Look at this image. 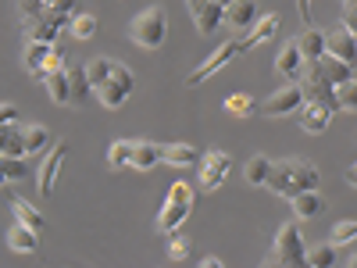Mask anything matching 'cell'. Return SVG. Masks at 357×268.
Returning <instances> with one entry per match:
<instances>
[{
	"mask_svg": "<svg viewBox=\"0 0 357 268\" xmlns=\"http://www.w3.org/2000/svg\"><path fill=\"white\" fill-rule=\"evenodd\" d=\"M321 183V172L304 161V158H286V161H272V175H268V190H272L275 197H296V193H304V190H318Z\"/></svg>",
	"mask_w": 357,
	"mask_h": 268,
	"instance_id": "1",
	"label": "cell"
},
{
	"mask_svg": "<svg viewBox=\"0 0 357 268\" xmlns=\"http://www.w3.org/2000/svg\"><path fill=\"white\" fill-rule=\"evenodd\" d=\"M129 36H132V43L143 47V50H158V47L168 40V15H165V8H146V11H139V15L132 18V25H129Z\"/></svg>",
	"mask_w": 357,
	"mask_h": 268,
	"instance_id": "2",
	"label": "cell"
},
{
	"mask_svg": "<svg viewBox=\"0 0 357 268\" xmlns=\"http://www.w3.org/2000/svg\"><path fill=\"white\" fill-rule=\"evenodd\" d=\"M304 232H301V222H286L279 232H275V251L264 258V265H304Z\"/></svg>",
	"mask_w": 357,
	"mask_h": 268,
	"instance_id": "3",
	"label": "cell"
},
{
	"mask_svg": "<svg viewBox=\"0 0 357 268\" xmlns=\"http://www.w3.org/2000/svg\"><path fill=\"white\" fill-rule=\"evenodd\" d=\"M301 89H304V100H314V104H325V107L340 111V100H336V86H333L329 79H325V75L318 72V65H314V61H307V65H304Z\"/></svg>",
	"mask_w": 357,
	"mask_h": 268,
	"instance_id": "4",
	"label": "cell"
},
{
	"mask_svg": "<svg viewBox=\"0 0 357 268\" xmlns=\"http://www.w3.org/2000/svg\"><path fill=\"white\" fill-rule=\"evenodd\" d=\"M68 22H72V15H65V11H54V8H47L40 18H33V22H22V29H25V40H40V43H54L57 36H61V29H68Z\"/></svg>",
	"mask_w": 357,
	"mask_h": 268,
	"instance_id": "5",
	"label": "cell"
},
{
	"mask_svg": "<svg viewBox=\"0 0 357 268\" xmlns=\"http://www.w3.org/2000/svg\"><path fill=\"white\" fill-rule=\"evenodd\" d=\"M301 104H304L301 82H286L282 89H275L272 97H264L261 114H268V118H286V114H296V111H301Z\"/></svg>",
	"mask_w": 357,
	"mask_h": 268,
	"instance_id": "6",
	"label": "cell"
},
{
	"mask_svg": "<svg viewBox=\"0 0 357 268\" xmlns=\"http://www.w3.org/2000/svg\"><path fill=\"white\" fill-rule=\"evenodd\" d=\"M197 168H200L197 183L211 193V190H218V186L225 183V175H229V168H232V158H229L225 151H207V154H200Z\"/></svg>",
	"mask_w": 357,
	"mask_h": 268,
	"instance_id": "7",
	"label": "cell"
},
{
	"mask_svg": "<svg viewBox=\"0 0 357 268\" xmlns=\"http://www.w3.org/2000/svg\"><path fill=\"white\" fill-rule=\"evenodd\" d=\"M186 8L193 15V25H197L200 36H215L225 25V8L215 4V0H186Z\"/></svg>",
	"mask_w": 357,
	"mask_h": 268,
	"instance_id": "8",
	"label": "cell"
},
{
	"mask_svg": "<svg viewBox=\"0 0 357 268\" xmlns=\"http://www.w3.org/2000/svg\"><path fill=\"white\" fill-rule=\"evenodd\" d=\"M240 54H243V47H240V43H236V40H229V43H222V47H218V50H215L211 57H207V61H200V65H197V68L190 72V79H186V86H200L204 79H211V75H215V72H218L222 65H229V61H232V57H240Z\"/></svg>",
	"mask_w": 357,
	"mask_h": 268,
	"instance_id": "9",
	"label": "cell"
},
{
	"mask_svg": "<svg viewBox=\"0 0 357 268\" xmlns=\"http://www.w3.org/2000/svg\"><path fill=\"white\" fill-rule=\"evenodd\" d=\"M65 154H68V143L61 140V143H50L47 158L40 161V193L43 197L54 193V183H57V172H61V165H65Z\"/></svg>",
	"mask_w": 357,
	"mask_h": 268,
	"instance_id": "10",
	"label": "cell"
},
{
	"mask_svg": "<svg viewBox=\"0 0 357 268\" xmlns=\"http://www.w3.org/2000/svg\"><path fill=\"white\" fill-rule=\"evenodd\" d=\"M193 211V197H168L161 215H158V229L161 232H178V225H183Z\"/></svg>",
	"mask_w": 357,
	"mask_h": 268,
	"instance_id": "11",
	"label": "cell"
},
{
	"mask_svg": "<svg viewBox=\"0 0 357 268\" xmlns=\"http://www.w3.org/2000/svg\"><path fill=\"white\" fill-rule=\"evenodd\" d=\"M325 54H333V57H340V61L354 65V57H357V36L350 33V29L336 25L333 33H325Z\"/></svg>",
	"mask_w": 357,
	"mask_h": 268,
	"instance_id": "12",
	"label": "cell"
},
{
	"mask_svg": "<svg viewBox=\"0 0 357 268\" xmlns=\"http://www.w3.org/2000/svg\"><path fill=\"white\" fill-rule=\"evenodd\" d=\"M279 25H282V18H279L275 11H268L264 18H257V22L247 29V40H240L243 54H247V50H254V47H261V43H268V40H275Z\"/></svg>",
	"mask_w": 357,
	"mask_h": 268,
	"instance_id": "13",
	"label": "cell"
},
{
	"mask_svg": "<svg viewBox=\"0 0 357 268\" xmlns=\"http://www.w3.org/2000/svg\"><path fill=\"white\" fill-rule=\"evenodd\" d=\"M301 126H304V133H311V136H321L325 129H329V122H333V107H325V104H314V100H304L301 104Z\"/></svg>",
	"mask_w": 357,
	"mask_h": 268,
	"instance_id": "14",
	"label": "cell"
},
{
	"mask_svg": "<svg viewBox=\"0 0 357 268\" xmlns=\"http://www.w3.org/2000/svg\"><path fill=\"white\" fill-rule=\"evenodd\" d=\"M304 54H301V47H296V40L293 43H286L282 50H279V57H275V72L286 79V82H301V75H304Z\"/></svg>",
	"mask_w": 357,
	"mask_h": 268,
	"instance_id": "15",
	"label": "cell"
},
{
	"mask_svg": "<svg viewBox=\"0 0 357 268\" xmlns=\"http://www.w3.org/2000/svg\"><path fill=\"white\" fill-rule=\"evenodd\" d=\"M257 18H261L257 0H229L225 4V25H232V29H250Z\"/></svg>",
	"mask_w": 357,
	"mask_h": 268,
	"instance_id": "16",
	"label": "cell"
},
{
	"mask_svg": "<svg viewBox=\"0 0 357 268\" xmlns=\"http://www.w3.org/2000/svg\"><path fill=\"white\" fill-rule=\"evenodd\" d=\"M161 161L172 165V168H190V165L200 161V151L190 143H168V147H161Z\"/></svg>",
	"mask_w": 357,
	"mask_h": 268,
	"instance_id": "17",
	"label": "cell"
},
{
	"mask_svg": "<svg viewBox=\"0 0 357 268\" xmlns=\"http://www.w3.org/2000/svg\"><path fill=\"white\" fill-rule=\"evenodd\" d=\"M289 204H293L296 222H307V218H314L318 211H325V200H321V193H318V190H304V193H296V197H289Z\"/></svg>",
	"mask_w": 357,
	"mask_h": 268,
	"instance_id": "18",
	"label": "cell"
},
{
	"mask_svg": "<svg viewBox=\"0 0 357 268\" xmlns=\"http://www.w3.org/2000/svg\"><path fill=\"white\" fill-rule=\"evenodd\" d=\"M68 104L72 107H82L89 97H93V82H89V75H86V65L82 68H68Z\"/></svg>",
	"mask_w": 357,
	"mask_h": 268,
	"instance_id": "19",
	"label": "cell"
},
{
	"mask_svg": "<svg viewBox=\"0 0 357 268\" xmlns=\"http://www.w3.org/2000/svg\"><path fill=\"white\" fill-rule=\"evenodd\" d=\"M36 229H29L25 222H15L11 229H8V247L11 251H18V254H33L36 247H40V240H36Z\"/></svg>",
	"mask_w": 357,
	"mask_h": 268,
	"instance_id": "20",
	"label": "cell"
},
{
	"mask_svg": "<svg viewBox=\"0 0 357 268\" xmlns=\"http://www.w3.org/2000/svg\"><path fill=\"white\" fill-rule=\"evenodd\" d=\"M318 72L329 79L333 86H340V82H347V79H354V65H347V61H340V57H333V54H321L318 57Z\"/></svg>",
	"mask_w": 357,
	"mask_h": 268,
	"instance_id": "21",
	"label": "cell"
},
{
	"mask_svg": "<svg viewBox=\"0 0 357 268\" xmlns=\"http://www.w3.org/2000/svg\"><path fill=\"white\" fill-rule=\"evenodd\" d=\"M129 165L139 168V172H151L154 165H161V143L136 140V147H132V161H129Z\"/></svg>",
	"mask_w": 357,
	"mask_h": 268,
	"instance_id": "22",
	"label": "cell"
},
{
	"mask_svg": "<svg viewBox=\"0 0 357 268\" xmlns=\"http://www.w3.org/2000/svg\"><path fill=\"white\" fill-rule=\"evenodd\" d=\"M296 47H301L304 61H318V57L325 54V33L314 29V25H304V33L296 36Z\"/></svg>",
	"mask_w": 357,
	"mask_h": 268,
	"instance_id": "23",
	"label": "cell"
},
{
	"mask_svg": "<svg viewBox=\"0 0 357 268\" xmlns=\"http://www.w3.org/2000/svg\"><path fill=\"white\" fill-rule=\"evenodd\" d=\"M50 47H54V43H40V40H29V43H25V54H22V61H25V72H29V75L43 79V61H47Z\"/></svg>",
	"mask_w": 357,
	"mask_h": 268,
	"instance_id": "24",
	"label": "cell"
},
{
	"mask_svg": "<svg viewBox=\"0 0 357 268\" xmlns=\"http://www.w3.org/2000/svg\"><path fill=\"white\" fill-rule=\"evenodd\" d=\"M0 168H4L8 183H25L33 168H29V154H0Z\"/></svg>",
	"mask_w": 357,
	"mask_h": 268,
	"instance_id": "25",
	"label": "cell"
},
{
	"mask_svg": "<svg viewBox=\"0 0 357 268\" xmlns=\"http://www.w3.org/2000/svg\"><path fill=\"white\" fill-rule=\"evenodd\" d=\"M0 154H25V126H0Z\"/></svg>",
	"mask_w": 357,
	"mask_h": 268,
	"instance_id": "26",
	"label": "cell"
},
{
	"mask_svg": "<svg viewBox=\"0 0 357 268\" xmlns=\"http://www.w3.org/2000/svg\"><path fill=\"white\" fill-rule=\"evenodd\" d=\"M68 36L72 40H93L97 36V15H89V11H75L72 22H68Z\"/></svg>",
	"mask_w": 357,
	"mask_h": 268,
	"instance_id": "27",
	"label": "cell"
},
{
	"mask_svg": "<svg viewBox=\"0 0 357 268\" xmlns=\"http://www.w3.org/2000/svg\"><path fill=\"white\" fill-rule=\"evenodd\" d=\"M11 211H15V218H18V222H25L29 229L43 232V225H47V222H43V215L36 211V204H33V200H25V197H15V200H11Z\"/></svg>",
	"mask_w": 357,
	"mask_h": 268,
	"instance_id": "28",
	"label": "cell"
},
{
	"mask_svg": "<svg viewBox=\"0 0 357 268\" xmlns=\"http://www.w3.org/2000/svg\"><path fill=\"white\" fill-rule=\"evenodd\" d=\"M93 94H97V100H100L104 107L118 111V107L126 104V97H129V89H126L122 82H114V79H107L104 86H97V89H93Z\"/></svg>",
	"mask_w": 357,
	"mask_h": 268,
	"instance_id": "29",
	"label": "cell"
},
{
	"mask_svg": "<svg viewBox=\"0 0 357 268\" xmlns=\"http://www.w3.org/2000/svg\"><path fill=\"white\" fill-rule=\"evenodd\" d=\"M43 86H47V94H50V100H54V104H61V107L68 104V97H72V94H68V68L50 72V75L43 79Z\"/></svg>",
	"mask_w": 357,
	"mask_h": 268,
	"instance_id": "30",
	"label": "cell"
},
{
	"mask_svg": "<svg viewBox=\"0 0 357 268\" xmlns=\"http://www.w3.org/2000/svg\"><path fill=\"white\" fill-rule=\"evenodd\" d=\"M268 175H272V161H268L264 154H254V158L243 165V179H247L250 186H264Z\"/></svg>",
	"mask_w": 357,
	"mask_h": 268,
	"instance_id": "31",
	"label": "cell"
},
{
	"mask_svg": "<svg viewBox=\"0 0 357 268\" xmlns=\"http://www.w3.org/2000/svg\"><path fill=\"white\" fill-rule=\"evenodd\" d=\"M261 107H257V100L250 97V94H232V97H225V114H236V118H250V114H257Z\"/></svg>",
	"mask_w": 357,
	"mask_h": 268,
	"instance_id": "32",
	"label": "cell"
},
{
	"mask_svg": "<svg viewBox=\"0 0 357 268\" xmlns=\"http://www.w3.org/2000/svg\"><path fill=\"white\" fill-rule=\"evenodd\" d=\"M132 147H136V140H114L107 147V165L111 168H126L132 161Z\"/></svg>",
	"mask_w": 357,
	"mask_h": 268,
	"instance_id": "33",
	"label": "cell"
},
{
	"mask_svg": "<svg viewBox=\"0 0 357 268\" xmlns=\"http://www.w3.org/2000/svg\"><path fill=\"white\" fill-rule=\"evenodd\" d=\"M50 147L47 126H25V154H43Z\"/></svg>",
	"mask_w": 357,
	"mask_h": 268,
	"instance_id": "34",
	"label": "cell"
},
{
	"mask_svg": "<svg viewBox=\"0 0 357 268\" xmlns=\"http://www.w3.org/2000/svg\"><path fill=\"white\" fill-rule=\"evenodd\" d=\"M304 265H311V268H333L336 265V244H321V247L307 251Z\"/></svg>",
	"mask_w": 357,
	"mask_h": 268,
	"instance_id": "35",
	"label": "cell"
},
{
	"mask_svg": "<svg viewBox=\"0 0 357 268\" xmlns=\"http://www.w3.org/2000/svg\"><path fill=\"white\" fill-rule=\"evenodd\" d=\"M111 68H114L111 57H93V61H86V75H89V82H93V89L111 79Z\"/></svg>",
	"mask_w": 357,
	"mask_h": 268,
	"instance_id": "36",
	"label": "cell"
},
{
	"mask_svg": "<svg viewBox=\"0 0 357 268\" xmlns=\"http://www.w3.org/2000/svg\"><path fill=\"white\" fill-rule=\"evenodd\" d=\"M336 100H340V111H357V79H347L336 86Z\"/></svg>",
	"mask_w": 357,
	"mask_h": 268,
	"instance_id": "37",
	"label": "cell"
},
{
	"mask_svg": "<svg viewBox=\"0 0 357 268\" xmlns=\"http://www.w3.org/2000/svg\"><path fill=\"white\" fill-rule=\"evenodd\" d=\"M350 240H357V218L354 222H340L333 229V236H329V244H336V247H347Z\"/></svg>",
	"mask_w": 357,
	"mask_h": 268,
	"instance_id": "38",
	"label": "cell"
},
{
	"mask_svg": "<svg viewBox=\"0 0 357 268\" xmlns=\"http://www.w3.org/2000/svg\"><path fill=\"white\" fill-rule=\"evenodd\" d=\"M47 8H50L47 0H18V15H22V22H33V18H40Z\"/></svg>",
	"mask_w": 357,
	"mask_h": 268,
	"instance_id": "39",
	"label": "cell"
},
{
	"mask_svg": "<svg viewBox=\"0 0 357 268\" xmlns=\"http://www.w3.org/2000/svg\"><path fill=\"white\" fill-rule=\"evenodd\" d=\"M61 68H65V50L54 43V47H50V54H47V61H43V79H47L50 72H61Z\"/></svg>",
	"mask_w": 357,
	"mask_h": 268,
	"instance_id": "40",
	"label": "cell"
},
{
	"mask_svg": "<svg viewBox=\"0 0 357 268\" xmlns=\"http://www.w3.org/2000/svg\"><path fill=\"white\" fill-rule=\"evenodd\" d=\"M168 258L172 261H186L190 258V240H186V236H172V244H168Z\"/></svg>",
	"mask_w": 357,
	"mask_h": 268,
	"instance_id": "41",
	"label": "cell"
},
{
	"mask_svg": "<svg viewBox=\"0 0 357 268\" xmlns=\"http://www.w3.org/2000/svg\"><path fill=\"white\" fill-rule=\"evenodd\" d=\"M111 79L114 82H122L129 94H132V86H136V79H132V72H129V65H122V61H114V68H111Z\"/></svg>",
	"mask_w": 357,
	"mask_h": 268,
	"instance_id": "42",
	"label": "cell"
},
{
	"mask_svg": "<svg viewBox=\"0 0 357 268\" xmlns=\"http://www.w3.org/2000/svg\"><path fill=\"white\" fill-rule=\"evenodd\" d=\"M340 25L357 36V0H343V22Z\"/></svg>",
	"mask_w": 357,
	"mask_h": 268,
	"instance_id": "43",
	"label": "cell"
},
{
	"mask_svg": "<svg viewBox=\"0 0 357 268\" xmlns=\"http://www.w3.org/2000/svg\"><path fill=\"white\" fill-rule=\"evenodd\" d=\"M54 11H65V15H75L79 11V0H47Z\"/></svg>",
	"mask_w": 357,
	"mask_h": 268,
	"instance_id": "44",
	"label": "cell"
},
{
	"mask_svg": "<svg viewBox=\"0 0 357 268\" xmlns=\"http://www.w3.org/2000/svg\"><path fill=\"white\" fill-rule=\"evenodd\" d=\"M8 122H18V107L15 104H0V126H8Z\"/></svg>",
	"mask_w": 357,
	"mask_h": 268,
	"instance_id": "45",
	"label": "cell"
},
{
	"mask_svg": "<svg viewBox=\"0 0 357 268\" xmlns=\"http://www.w3.org/2000/svg\"><path fill=\"white\" fill-rule=\"evenodd\" d=\"M296 15H301L304 25H311V0H296Z\"/></svg>",
	"mask_w": 357,
	"mask_h": 268,
	"instance_id": "46",
	"label": "cell"
},
{
	"mask_svg": "<svg viewBox=\"0 0 357 268\" xmlns=\"http://www.w3.org/2000/svg\"><path fill=\"white\" fill-rule=\"evenodd\" d=\"M343 179H347V183H350V186L357 190V161H354V165H350V168L343 172Z\"/></svg>",
	"mask_w": 357,
	"mask_h": 268,
	"instance_id": "47",
	"label": "cell"
},
{
	"mask_svg": "<svg viewBox=\"0 0 357 268\" xmlns=\"http://www.w3.org/2000/svg\"><path fill=\"white\" fill-rule=\"evenodd\" d=\"M204 268H222V258H204Z\"/></svg>",
	"mask_w": 357,
	"mask_h": 268,
	"instance_id": "48",
	"label": "cell"
},
{
	"mask_svg": "<svg viewBox=\"0 0 357 268\" xmlns=\"http://www.w3.org/2000/svg\"><path fill=\"white\" fill-rule=\"evenodd\" d=\"M0 186H8V175H4V168H0Z\"/></svg>",
	"mask_w": 357,
	"mask_h": 268,
	"instance_id": "49",
	"label": "cell"
},
{
	"mask_svg": "<svg viewBox=\"0 0 357 268\" xmlns=\"http://www.w3.org/2000/svg\"><path fill=\"white\" fill-rule=\"evenodd\" d=\"M350 268H357V254H350Z\"/></svg>",
	"mask_w": 357,
	"mask_h": 268,
	"instance_id": "50",
	"label": "cell"
},
{
	"mask_svg": "<svg viewBox=\"0 0 357 268\" xmlns=\"http://www.w3.org/2000/svg\"><path fill=\"white\" fill-rule=\"evenodd\" d=\"M215 4H222V8H225V4H229V0H215Z\"/></svg>",
	"mask_w": 357,
	"mask_h": 268,
	"instance_id": "51",
	"label": "cell"
}]
</instances>
